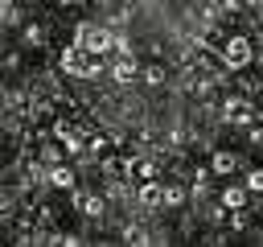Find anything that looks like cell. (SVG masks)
Instances as JSON below:
<instances>
[{"label": "cell", "mask_w": 263, "mask_h": 247, "mask_svg": "<svg viewBox=\"0 0 263 247\" xmlns=\"http://www.w3.org/2000/svg\"><path fill=\"white\" fill-rule=\"evenodd\" d=\"M140 78H144L148 86H160V82H164V70H160V66H144V70H140Z\"/></svg>", "instance_id": "obj_13"}, {"label": "cell", "mask_w": 263, "mask_h": 247, "mask_svg": "<svg viewBox=\"0 0 263 247\" xmlns=\"http://www.w3.org/2000/svg\"><path fill=\"white\" fill-rule=\"evenodd\" d=\"M127 173L140 177V181H148V177H156V165L152 161H127Z\"/></svg>", "instance_id": "obj_12"}, {"label": "cell", "mask_w": 263, "mask_h": 247, "mask_svg": "<svg viewBox=\"0 0 263 247\" xmlns=\"http://www.w3.org/2000/svg\"><path fill=\"white\" fill-rule=\"evenodd\" d=\"M74 41H78L86 54H95V58H107V54L115 49V33H111L107 25H95V21H82L78 33H74Z\"/></svg>", "instance_id": "obj_1"}, {"label": "cell", "mask_w": 263, "mask_h": 247, "mask_svg": "<svg viewBox=\"0 0 263 247\" xmlns=\"http://www.w3.org/2000/svg\"><path fill=\"white\" fill-rule=\"evenodd\" d=\"M21 4H25V0H4V4H0V16H4V25H8V29H16V25H21Z\"/></svg>", "instance_id": "obj_11"}, {"label": "cell", "mask_w": 263, "mask_h": 247, "mask_svg": "<svg viewBox=\"0 0 263 247\" xmlns=\"http://www.w3.org/2000/svg\"><path fill=\"white\" fill-rule=\"evenodd\" d=\"M136 193H140V202H144V206H160V198H164V185L148 177V181H140V189H136Z\"/></svg>", "instance_id": "obj_8"}, {"label": "cell", "mask_w": 263, "mask_h": 247, "mask_svg": "<svg viewBox=\"0 0 263 247\" xmlns=\"http://www.w3.org/2000/svg\"><path fill=\"white\" fill-rule=\"evenodd\" d=\"M222 115H226L230 123H251V103H247V99H226V103H222Z\"/></svg>", "instance_id": "obj_6"}, {"label": "cell", "mask_w": 263, "mask_h": 247, "mask_svg": "<svg viewBox=\"0 0 263 247\" xmlns=\"http://www.w3.org/2000/svg\"><path fill=\"white\" fill-rule=\"evenodd\" d=\"M210 173H214V177H234V173H238V156H234L230 148H218V152L210 156Z\"/></svg>", "instance_id": "obj_4"}, {"label": "cell", "mask_w": 263, "mask_h": 247, "mask_svg": "<svg viewBox=\"0 0 263 247\" xmlns=\"http://www.w3.org/2000/svg\"><path fill=\"white\" fill-rule=\"evenodd\" d=\"M251 62H255V49H251L247 37H230V41L222 45V66H226V70H247Z\"/></svg>", "instance_id": "obj_2"}, {"label": "cell", "mask_w": 263, "mask_h": 247, "mask_svg": "<svg viewBox=\"0 0 263 247\" xmlns=\"http://www.w3.org/2000/svg\"><path fill=\"white\" fill-rule=\"evenodd\" d=\"M247 185H251V193H263V169H251L247 173Z\"/></svg>", "instance_id": "obj_15"}, {"label": "cell", "mask_w": 263, "mask_h": 247, "mask_svg": "<svg viewBox=\"0 0 263 247\" xmlns=\"http://www.w3.org/2000/svg\"><path fill=\"white\" fill-rule=\"evenodd\" d=\"M189 193H193V189H185V185L168 181V185H164V198H160V206H168V210H173V206H185V202H189Z\"/></svg>", "instance_id": "obj_9"}, {"label": "cell", "mask_w": 263, "mask_h": 247, "mask_svg": "<svg viewBox=\"0 0 263 247\" xmlns=\"http://www.w3.org/2000/svg\"><path fill=\"white\" fill-rule=\"evenodd\" d=\"M25 4H41V0H25Z\"/></svg>", "instance_id": "obj_17"}, {"label": "cell", "mask_w": 263, "mask_h": 247, "mask_svg": "<svg viewBox=\"0 0 263 247\" xmlns=\"http://www.w3.org/2000/svg\"><path fill=\"white\" fill-rule=\"evenodd\" d=\"M21 37H25V45H41V41H45V33H41V29H33V25H25V33H21Z\"/></svg>", "instance_id": "obj_14"}, {"label": "cell", "mask_w": 263, "mask_h": 247, "mask_svg": "<svg viewBox=\"0 0 263 247\" xmlns=\"http://www.w3.org/2000/svg\"><path fill=\"white\" fill-rule=\"evenodd\" d=\"M218 202H222V210H242V206L251 202V185H247V181H242V185L230 181V185L218 193Z\"/></svg>", "instance_id": "obj_3"}, {"label": "cell", "mask_w": 263, "mask_h": 247, "mask_svg": "<svg viewBox=\"0 0 263 247\" xmlns=\"http://www.w3.org/2000/svg\"><path fill=\"white\" fill-rule=\"evenodd\" d=\"M45 177H49V185H53V189H74V185H78L74 169H70V165H62V161H53Z\"/></svg>", "instance_id": "obj_5"}, {"label": "cell", "mask_w": 263, "mask_h": 247, "mask_svg": "<svg viewBox=\"0 0 263 247\" xmlns=\"http://www.w3.org/2000/svg\"><path fill=\"white\" fill-rule=\"evenodd\" d=\"M74 202H78V210H82L86 218H99V214H103V198H99V193H82V189H78Z\"/></svg>", "instance_id": "obj_10"}, {"label": "cell", "mask_w": 263, "mask_h": 247, "mask_svg": "<svg viewBox=\"0 0 263 247\" xmlns=\"http://www.w3.org/2000/svg\"><path fill=\"white\" fill-rule=\"evenodd\" d=\"M111 78H115V82H123V86H127V82H136V78H140L136 58H119V62L111 66Z\"/></svg>", "instance_id": "obj_7"}, {"label": "cell", "mask_w": 263, "mask_h": 247, "mask_svg": "<svg viewBox=\"0 0 263 247\" xmlns=\"http://www.w3.org/2000/svg\"><path fill=\"white\" fill-rule=\"evenodd\" d=\"M123 239H127V243H144V239H148V235H144V231H140V226H127V231H123Z\"/></svg>", "instance_id": "obj_16"}]
</instances>
